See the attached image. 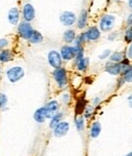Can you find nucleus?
Returning a JSON list of instances; mask_svg holds the SVG:
<instances>
[{"mask_svg": "<svg viewBox=\"0 0 132 156\" xmlns=\"http://www.w3.org/2000/svg\"><path fill=\"white\" fill-rule=\"evenodd\" d=\"M53 78L54 80L56 81L57 85L60 87V88H64V87L67 85V82H68V78H67V72L64 68H57L53 71L52 73Z\"/></svg>", "mask_w": 132, "mask_h": 156, "instance_id": "nucleus-1", "label": "nucleus"}, {"mask_svg": "<svg viewBox=\"0 0 132 156\" xmlns=\"http://www.w3.org/2000/svg\"><path fill=\"white\" fill-rule=\"evenodd\" d=\"M116 18L112 14H105L100 20V30L104 33L111 32L115 26Z\"/></svg>", "mask_w": 132, "mask_h": 156, "instance_id": "nucleus-2", "label": "nucleus"}, {"mask_svg": "<svg viewBox=\"0 0 132 156\" xmlns=\"http://www.w3.org/2000/svg\"><path fill=\"white\" fill-rule=\"evenodd\" d=\"M129 65H125L121 62V63H115V62H107L105 65V71L107 73L111 74V75L117 76L119 74H122V72L126 69V67Z\"/></svg>", "mask_w": 132, "mask_h": 156, "instance_id": "nucleus-3", "label": "nucleus"}, {"mask_svg": "<svg viewBox=\"0 0 132 156\" xmlns=\"http://www.w3.org/2000/svg\"><path fill=\"white\" fill-rule=\"evenodd\" d=\"M6 76H7L8 80L11 83H15L20 81L21 78L24 76V70L23 67L20 66H14L11 67L6 71Z\"/></svg>", "mask_w": 132, "mask_h": 156, "instance_id": "nucleus-4", "label": "nucleus"}, {"mask_svg": "<svg viewBox=\"0 0 132 156\" xmlns=\"http://www.w3.org/2000/svg\"><path fill=\"white\" fill-rule=\"evenodd\" d=\"M34 29L31 23L28 21H21L17 27V33L21 39L24 40H30L34 33Z\"/></svg>", "mask_w": 132, "mask_h": 156, "instance_id": "nucleus-5", "label": "nucleus"}, {"mask_svg": "<svg viewBox=\"0 0 132 156\" xmlns=\"http://www.w3.org/2000/svg\"><path fill=\"white\" fill-rule=\"evenodd\" d=\"M60 23L65 27H71L77 21L76 15L72 11H63L59 16Z\"/></svg>", "mask_w": 132, "mask_h": 156, "instance_id": "nucleus-6", "label": "nucleus"}, {"mask_svg": "<svg viewBox=\"0 0 132 156\" xmlns=\"http://www.w3.org/2000/svg\"><path fill=\"white\" fill-rule=\"evenodd\" d=\"M76 48L74 46H63L60 50V55L62 57V60H65V61H70V60H73L76 56Z\"/></svg>", "mask_w": 132, "mask_h": 156, "instance_id": "nucleus-7", "label": "nucleus"}, {"mask_svg": "<svg viewBox=\"0 0 132 156\" xmlns=\"http://www.w3.org/2000/svg\"><path fill=\"white\" fill-rule=\"evenodd\" d=\"M48 62H49L50 66L53 67L54 69L60 68L62 65V57H61L60 53L55 51V50L50 51L48 54Z\"/></svg>", "mask_w": 132, "mask_h": 156, "instance_id": "nucleus-8", "label": "nucleus"}, {"mask_svg": "<svg viewBox=\"0 0 132 156\" xmlns=\"http://www.w3.org/2000/svg\"><path fill=\"white\" fill-rule=\"evenodd\" d=\"M23 17L24 21L31 23L36 17V10H35L34 6L31 3H26L23 7Z\"/></svg>", "mask_w": 132, "mask_h": 156, "instance_id": "nucleus-9", "label": "nucleus"}, {"mask_svg": "<svg viewBox=\"0 0 132 156\" xmlns=\"http://www.w3.org/2000/svg\"><path fill=\"white\" fill-rule=\"evenodd\" d=\"M46 117L47 119H52L58 113L59 111V102L57 101H51L45 105Z\"/></svg>", "mask_w": 132, "mask_h": 156, "instance_id": "nucleus-10", "label": "nucleus"}, {"mask_svg": "<svg viewBox=\"0 0 132 156\" xmlns=\"http://www.w3.org/2000/svg\"><path fill=\"white\" fill-rule=\"evenodd\" d=\"M53 130H54L55 137H63L69 131V123L68 122H60Z\"/></svg>", "mask_w": 132, "mask_h": 156, "instance_id": "nucleus-11", "label": "nucleus"}, {"mask_svg": "<svg viewBox=\"0 0 132 156\" xmlns=\"http://www.w3.org/2000/svg\"><path fill=\"white\" fill-rule=\"evenodd\" d=\"M86 40L90 42H96L101 38V30L97 27H90L86 32H84Z\"/></svg>", "mask_w": 132, "mask_h": 156, "instance_id": "nucleus-12", "label": "nucleus"}, {"mask_svg": "<svg viewBox=\"0 0 132 156\" xmlns=\"http://www.w3.org/2000/svg\"><path fill=\"white\" fill-rule=\"evenodd\" d=\"M7 18H8L9 23L12 24V26L18 24V23H20V10H18V8L12 7L9 9Z\"/></svg>", "mask_w": 132, "mask_h": 156, "instance_id": "nucleus-13", "label": "nucleus"}, {"mask_svg": "<svg viewBox=\"0 0 132 156\" xmlns=\"http://www.w3.org/2000/svg\"><path fill=\"white\" fill-rule=\"evenodd\" d=\"M87 18H89V13H87L86 9H82L77 18V27L79 30H83L87 24Z\"/></svg>", "mask_w": 132, "mask_h": 156, "instance_id": "nucleus-14", "label": "nucleus"}, {"mask_svg": "<svg viewBox=\"0 0 132 156\" xmlns=\"http://www.w3.org/2000/svg\"><path fill=\"white\" fill-rule=\"evenodd\" d=\"M34 119H35V121H36L37 123H39V124H42V123H44V122L46 121L47 117H46L45 107H42V108H38V110L35 112Z\"/></svg>", "mask_w": 132, "mask_h": 156, "instance_id": "nucleus-15", "label": "nucleus"}, {"mask_svg": "<svg viewBox=\"0 0 132 156\" xmlns=\"http://www.w3.org/2000/svg\"><path fill=\"white\" fill-rule=\"evenodd\" d=\"M13 58V54L12 51L9 49H4L2 51H0V62L2 63H7V62L11 61Z\"/></svg>", "mask_w": 132, "mask_h": 156, "instance_id": "nucleus-16", "label": "nucleus"}, {"mask_svg": "<svg viewBox=\"0 0 132 156\" xmlns=\"http://www.w3.org/2000/svg\"><path fill=\"white\" fill-rule=\"evenodd\" d=\"M76 38V33L74 30H66L63 34V41L66 44H71Z\"/></svg>", "mask_w": 132, "mask_h": 156, "instance_id": "nucleus-17", "label": "nucleus"}, {"mask_svg": "<svg viewBox=\"0 0 132 156\" xmlns=\"http://www.w3.org/2000/svg\"><path fill=\"white\" fill-rule=\"evenodd\" d=\"M101 131H102V125L98 121L95 122L92 125V128H90V137L92 138H98L101 134Z\"/></svg>", "mask_w": 132, "mask_h": 156, "instance_id": "nucleus-18", "label": "nucleus"}, {"mask_svg": "<svg viewBox=\"0 0 132 156\" xmlns=\"http://www.w3.org/2000/svg\"><path fill=\"white\" fill-rule=\"evenodd\" d=\"M122 80L124 82L127 83H132V66H127L123 72H122Z\"/></svg>", "mask_w": 132, "mask_h": 156, "instance_id": "nucleus-19", "label": "nucleus"}, {"mask_svg": "<svg viewBox=\"0 0 132 156\" xmlns=\"http://www.w3.org/2000/svg\"><path fill=\"white\" fill-rule=\"evenodd\" d=\"M86 42H87L86 37V34L81 33L80 35L76 36V38H75L73 44H74L75 48H82L83 45L86 44Z\"/></svg>", "mask_w": 132, "mask_h": 156, "instance_id": "nucleus-20", "label": "nucleus"}, {"mask_svg": "<svg viewBox=\"0 0 132 156\" xmlns=\"http://www.w3.org/2000/svg\"><path fill=\"white\" fill-rule=\"evenodd\" d=\"M125 55L123 52H114L110 55V61L111 62H115V63H121L122 61L124 60Z\"/></svg>", "mask_w": 132, "mask_h": 156, "instance_id": "nucleus-21", "label": "nucleus"}, {"mask_svg": "<svg viewBox=\"0 0 132 156\" xmlns=\"http://www.w3.org/2000/svg\"><path fill=\"white\" fill-rule=\"evenodd\" d=\"M89 65H90V59L86 58V57H83L76 65H75V66H76L78 71H80V72H84V71H86Z\"/></svg>", "mask_w": 132, "mask_h": 156, "instance_id": "nucleus-22", "label": "nucleus"}, {"mask_svg": "<svg viewBox=\"0 0 132 156\" xmlns=\"http://www.w3.org/2000/svg\"><path fill=\"white\" fill-rule=\"evenodd\" d=\"M62 118H63V114H62V113H57L52 119H50L49 127L51 128V129H54V128L57 126V125L60 123V122H62L61 121Z\"/></svg>", "mask_w": 132, "mask_h": 156, "instance_id": "nucleus-23", "label": "nucleus"}, {"mask_svg": "<svg viewBox=\"0 0 132 156\" xmlns=\"http://www.w3.org/2000/svg\"><path fill=\"white\" fill-rule=\"evenodd\" d=\"M29 41L32 44H40V43H42L44 41V37L40 32H38V30H34L33 35H32V37H31V39Z\"/></svg>", "mask_w": 132, "mask_h": 156, "instance_id": "nucleus-24", "label": "nucleus"}, {"mask_svg": "<svg viewBox=\"0 0 132 156\" xmlns=\"http://www.w3.org/2000/svg\"><path fill=\"white\" fill-rule=\"evenodd\" d=\"M75 126H76V129L81 132L84 129V119L82 117H77L75 119Z\"/></svg>", "mask_w": 132, "mask_h": 156, "instance_id": "nucleus-25", "label": "nucleus"}, {"mask_svg": "<svg viewBox=\"0 0 132 156\" xmlns=\"http://www.w3.org/2000/svg\"><path fill=\"white\" fill-rule=\"evenodd\" d=\"M7 105V96L4 93H0V110L5 111Z\"/></svg>", "mask_w": 132, "mask_h": 156, "instance_id": "nucleus-26", "label": "nucleus"}, {"mask_svg": "<svg viewBox=\"0 0 132 156\" xmlns=\"http://www.w3.org/2000/svg\"><path fill=\"white\" fill-rule=\"evenodd\" d=\"M124 39L126 43H132V27H128V29L125 30V35H124Z\"/></svg>", "mask_w": 132, "mask_h": 156, "instance_id": "nucleus-27", "label": "nucleus"}, {"mask_svg": "<svg viewBox=\"0 0 132 156\" xmlns=\"http://www.w3.org/2000/svg\"><path fill=\"white\" fill-rule=\"evenodd\" d=\"M83 112H84V118L90 119V117H92L93 113H94V107H93V105H86Z\"/></svg>", "mask_w": 132, "mask_h": 156, "instance_id": "nucleus-28", "label": "nucleus"}, {"mask_svg": "<svg viewBox=\"0 0 132 156\" xmlns=\"http://www.w3.org/2000/svg\"><path fill=\"white\" fill-rule=\"evenodd\" d=\"M84 108H86V101H84L83 99H80V101H78L77 105H76V112H77V114H79V113H81V112H83Z\"/></svg>", "mask_w": 132, "mask_h": 156, "instance_id": "nucleus-29", "label": "nucleus"}, {"mask_svg": "<svg viewBox=\"0 0 132 156\" xmlns=\"http://www.w3.org/2000/svg\"><path fill=\"white\" fill-rule=\"evenodd\" d=\"M8 45H9V41H8L7 39H6V38L0 39V51L4 50Z\"/></svg>", "mask_w": 132, "mask_h": 156, "instance_id": "nucleus-30", "label": "nucleus"}, {"mask_svg": "<svg viewBox=\"0 0 132 156\" xmlns=\"http://www.w3.org/2000/svg\"><path fill=\"white\" fill-rule=\"evenodd\" d=\"M112 54V52H111V50H109V49H107V50H105L102 54H101L100 56H99V58L101 59V60H105V59H107V58H109L110 57V55Z\"/></svg>", "mask_w": 132, "mask_h": 156, "instance_id": "nucleus-31", "label": "nucleus"}, {"mask_svg": "<svg viewBox=\"0 0 132 156\" xmlns=\"http://www.w3.org/2000/svg\"><path fill=\"white\" fill-rule=\"evenodd\" d=\"M117 38H118V32H112L108 36V40L109 41H115Z\"/></svg>", "mask_w": 132, "mask_h": 156, "instance_id": "nucleus-32", "label": "nucleus"}, {"mask_svg": "<svg viewBox=\"0 0 132 156\" xmlns=\"http://www.w3.org/2000/svg\"><path fill=\"white\" fill-rule=\"evenodd\" d=\"M62 101H63L64 104H68L69 101H70V95H69L68 93H64V94L62 95Z\"/></svg>", "mask_w": 132, "mask_h": 156, "instance_id": "nucleus-33", "label": "nucleus"}, {"mask_svg": "<svg viewBox=\"0 0 132 156\" xmlns=\"http://www.w3.org/2000/svg\"><path fill=\"white\" fill-rule=\"evenodd\" d=\"M126 56H127V58H128V59H131V60H132V43L130 44L129 48H128V50H127V54H126Z\"/></svg>", "mask_w": 132, "mask_h": 156, "instance_id": "nucleus-34", "label": "nucleus"}, {"mask_svg": "<svg viewBox=\"0 0 132 156\" xmlns=\"http://www.w3.org/2000/svg\"><path fill=\"white\" fill-rule=\"evenodd\" d=\"M126 24L128 27H132V13H130L129 15L127 16V20H126Z\"/></svg>", "mask_w": 132, "mask_h": 156, "instance_id": "nucleus-35", "label": "nucleus"}, {"mask_svg": "<svg viewBox=\"0 0 132 156\" xmlns=\"http://www.w3.org/2000/svg\"><path fill=\"white\" fill-rule=\"evenodd\" d=\"M100 102H101V98L97 96V98H95L93 99V107H97V105H99Z\"/></svg>", "mask_w": 132, "mask_h": 156, "instance_id": "nucleus-36", "label": "nucleus"}, {"mask_svg": "<svg viewBox=\"0 0 132 156\" xmlns=\"http://www.w3.org/2000/svg\"><path fill=\"white\" fill-rule=\"evenodd\" d=\"M127 102H128V105H129L130 108H132V93L127 98Z\"/></svg>", "mask_w": 132, "mask_h": 156, "instance_id": "nucleus-37", "label": "nucleus"}, {"mask_svg": "<svg viewBox=\"0 0 132 156\" xmlns=\"http://www.w3.org/2000/svg\"><path fill=\"white\" fill-rule=\"evenodd\" d=\"M128 5H129V7L132 9V0H128Z\"/></svg>", "mask_w": 132, "mask_h": 156, "instance_id": "nucleus-38", "label": "nucleus"}, {"mask_svg": "<svg viewBox=\"0 0 132 156\" xmlns=\"http://www.w3.org/2000/svg\"><path fill=\"white\" fill-rule=\"evenodd\" d=\"M126 156H132V152H129V153H128Z\"/></svg>", "mask_w": 132, "mask_h": 156, "instance_id": "nucleus-39", "label": "nucleus"}, {"mask_svg": "<svg viewBox=\"0 0 132 156\" xmlns=\"http://www.w3.org/2000/svg\"><path fill=\"white\" fill-rule=\"evenodd\" d=\"M0 74H1V65H0Z\"/></svg>", "mask_w": 132, "mask_h": 156, "instance_id": "nucleus-40", "label": "nucleus"}, {"mask_svg": "<svg viewBox=\"0 0 132 156\" xmlns=\"http://www.w3.org/2000/svg\"><path fill=\"white\" fill-rule=\"evenodd\" d=\"M116 1H118V0H116Z\"/></svg>", "mask_w": 132, "mask_h": 156, "instance_id": "nucleus-41", "label": "nucleus"}]
</instances>
